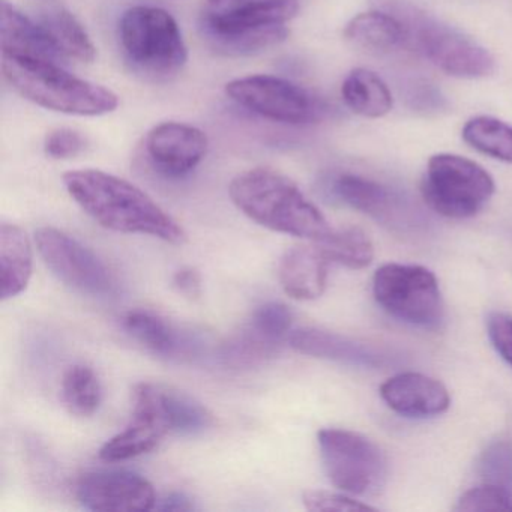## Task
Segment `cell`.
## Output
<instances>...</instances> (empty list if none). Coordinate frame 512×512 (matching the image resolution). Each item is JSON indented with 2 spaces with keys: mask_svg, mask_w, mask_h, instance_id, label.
Wrapping results in <instances>:
<instances>
[{
  "mask_svg": "<svg viewBox=\"0 0 512 512\" xmlns=\"http://www.w3.org/2000/svg\"><path fill=\"white\" fill-rule=\"evenodd\" d=\"M329 263H338L349 269H364L373 262L374 247L370 236L358 227L332 229L316 242Z\"/></svg>",
  "mask_w": 512,
  "mask_h": 512,
  "instance_id": "d4e9b609",
  "label": "cell"
},
{
  "mask_svg": "<svg viewBox=\"0 0 512 512\" xmlns=\"http://www.w3.org/2000/svg\"><path fill=\"white\" fill-rule=\"evenodd\" d=\"M344 38L358 49L379 55L406 46V32L400 20L379 8L353 17L344 28Z\"/></svg>",
  "mask_w": 512,
  "mask_h": 512,
  "instance_id": "7402d4cb",
  "label": "cell"
},
{
  "mask_svg": "<svg viewBox=\"0 0 512 512\" xmlns=\"http://www.w3.org/2000/svg\"><path fill=\"white\" fill-rule=\"evenodd\" d=\"M428 208L454 220L475 217L490 202L494 181L475 161L460 155L439 154L430 158L421 182Z\"/></svg>",
  "mask_w": 512,
  "mask_h": 512,
  "instance_id": "52a82bcc",
  "label": "cell"
},
{
  "mask_svg": "<svg viewBox=\"0 0 512 512\" xmlns=\"http://www.w3.org/2000/svg\"><path fill=\"white\" fill-rule=\"evenodd\" d=\"M62 401L71 415L88 418L103 401V388L95 371L85 364L71 365L62 377Z\"/></svg>",
  "mask_w": 512,
  "mask_h": 512,
  "instance_id": "484cf974",
  "label": "cell"
},
{
  "mask_svg": "<svg viewBox=\"0 0 512 512\" xmlns=\"http://www.w3.org/2000/svg\"><path fill=\"white\" fill-rule=\"evenodd\" d=\"M158 511L190 512L196 509L193 500L184 493H172L157 502Z\"/></svg>",
  "mask_w": 512,
  "mask_h": 512,
  "instance_id": "d590c367",
  "label": "cell"
},
{
  "mask_svg": "<svg viewBox=\"0 0 512 512\" xmlns=\"http://www.w3.org/2000/svg\"><path fill=\"white\" fill-rule=\"evenodd\" d=\"M2 53L64 64L37 20L17 10L7 0L0 7Z\"/></svg>",
  "mask_w": 512,
  "mask_h": 512,
  "instance_id": "d6986e66",
  "label": "cell"
},
{
  "mask_svg": "<svg viewBox=\"0 0 512 512\" xmlns=\"http://www.w3.org/2000/svg\"><path fill=\"white\" fill-rule=\"evenodd\" d=\"M377 304L400 322L419 328H436L443 319L439 281L430 269L419 265L388 263L373 278Z\"/></svg>",
  "mask_w": 512,
  "mask_h": 512,
  "instance_id": "9c48e42d",
  "label": "cell"
},
{
  "mask_svg": "<svg viewBox=\"0 0 512 512\" xmlns=\"http://www.w3.org/2000/svg\"><path fill=\"white\" fill-rule=\"evenodd\" d=\"M457 511H512V491L482 482L464 491L458 499Z\"/></svg>",
  "mask_w": 512,
  "mask_h": 512,
  "instance_id": "4dcf8cb0",
  "label": "cell"
},
{
  "mask_svg": "<svg viewBox=\"0 0 512 512\" xmlns=\"http://www.w3.org/2000/svg\"><path fill=\"white\" fill-rule=\"evenodd\" d=\"M77 499L83 508L101 512L151 511L158 502L148 479L124 470L86 473L77 484Z\"/></svg>",
  "mask_w": 512,
  "mask_h": 512,
  "instance_id": "5bb4252c",
  "label": "cell"
},
{
  "mask_svg": "<svg viewBox=\"0 0 512 512\" xmlns=\"http://www.w3.org/2000/svg\"><path fill=\"white\" fill-rule=\"evenodd\" d=\"M463 140L481 154L512 164V127L491 116H476L463 128Z\"/></svg>",
  "mask_w": 512,
  "mask_h": 512,
  "instance_id": "4316f807",
  "label": "cell"
},
{
  "mask_svg": "<svg viewBox=\"0 0 512 512\" xmlns=\"http://www.w3.org/2000/svg\"><path fill=\"white\" fill-rule=\"evenodd\" d=\"M341 97L344 104L362 118L379 119L391 112V91L377 76L367 68H356L344 79L341 86Z\"/></svg>",
  "mask_w": 512,
  "mask_h": 512,
  "instance_id": "603a6c76",
  "label": "cell"
},
{
  "mask_svg": "<svg viewBox=\"0 0 512 512\" xmlns=\"http://www.w3.org/2000/svg\"><path fill=\"white\" fill-rule=\"evenodd\" d=\"M326 475L334 487L350 496H377L388 481V458L364 434L343 428L317 433Z\"/></svg>",
  "mask_w": 512,
  "mask_h": 512,
  "instance_id": "ba28073f",
  "label": "cell"
},
{
  "mask_svg": "<svg viewBox=\"0 0 512 512\" xmlns=\"http://www.w3.org/2000/svg\"><path fill=\"white\" fill-rule=\"evenodd\" d=\"M37 22L49 37L62 61L91 64L97 58V47L85 26L68 8L47 4L38 11Z\"/></svg>",
  "mask_w": 512,
  "mask_h": 512,
  "instance_id": "ffe728a7",
  "label": "cell"
},
{
  "mask_svg": "<svg viewBox=\"0 0 512 512\" xmlns=\"http://www.w3.org/2000/svg\"><path fill=\"white\" fill-rule=\"evenodd\" d=\"M88 148V139L74 128H55L44 139V152L53 160L79 157Z\"/></svg>",
  "mask_w": 512,
  "mask_h": 512,
  "instance_id": "1f68e13d",
  "label": "cell"
},
{
  "mask_svg": "<svg viewBox=\"0 0 512 512\" xmlns=\"http://www.w3.org/2000/svg\"><path fill=\"white\" fill-rule=\"evenodd\" d=\"M487 331L496 352L512 367V316L491 313L487 319Z\"/></svg>",
  "mask_w": 512,
  "mask_h": 512,
  "instance_id": "836d02e7",
  "label": "cell"
},
{
  "mask_svg": "<svg viewBox=\"0 0 512 512\" xmlns=\"http://www.w3.org/2000/svg\"><path fill=\"white\" fill-rule=\"evenodd\" d=\"M172 431L164 409L161 386L139 383L134 389V410L125 430L104 443L100 458L110 463L131 460L154 451Z\"/></svg>",
  "mask_w": 512,
  "mask_h": 512,
  "instance_id": "7c38bea8",
  "label": "cell"
},
{
  "mask_svg": "<svg viewBox=\"0 0 512 512\" xmlns=\"http://www.w3.org/2000/svg\"><path fill=\"white\" fill-rule=\"evenodd\" d=\"M329 260L317 247H293L278 268L284 293L296 301H314L325 293Z\"/></svg>",
  "mask_w": 512,
  "mask_h": 512,
  "instance_id": "e0dca14e",
  "label": "cell"
},
{
  "mask_svg": "<svg viewBox=\"0 0 512 512\" xmlns=\"http://www.w3.org/2000/svg\"><path fill=\"white\" fill-rule=\"evenodd\" d=\"M389 409L406 418H433L449 409L451 397L442 382L421 373H400L380 386Z\"/></svg>",
  "mask_w": 512,
  "mask_h": 512,
  "instance_id": "2e32d148",
  "label": "cell"
},
{
  "mask_svg": "<svg viewBox=\"0 0 512 512\" xmlns=\"http://www.w3.org/2000/svg\"><path fill=\"white\" fill-rule=\"evenodd\" d=\"M305 508L308 511H373L367 503L361 500L353 499L347 493H335V491L326 490H308L302 496Z\"/></svg>",
  "mask_w": 512,
  "mask_h": 512,
  "instance_id": "d6a6232c",
  "label": "cell"
},
{
  "mask_svg": "<svg viewBox=\"0 0 512 512\" xmlns=\"http://www.w3.org/2000/svg\"><path fill=\"white\" fill-rule=\"evenodd\" d=\"M71 199L104 229L154 236L181 245L187 233L145 191L103 170H71L62 176Z\"/></svg>",
  "mask_w": 512,
  "mask_h": 512,
  "instance_id": "6da1fadb",
  "label": "cell"
},
{
  "mask_svg": "<svg viewBox=\"0 0 512 512\" xmlns=\"http://www.w3.org/2000/svg\"><path fill=\"white\" fill-rule=\"evenodd\" d=\"M205 131L184 122L155 125L145 139V154L155 172L166 178H182L193 172L208 154Z\"/></svg>",
  "mask_w": 512,
  "mask_h": 512,
  "instance_id": "9a60e30c",
  "label": "cell"
},
{
  "mask_svg": "<svg viewBox=\"0 0 512 512\" xmlns=\"http://www.w3.org/2000/svg\"><path fill=\"white\" fill-rule=\"evenodd\" d=\"M293 314L281 302H266L251 314L247 328L268 343L281 346L292 329Z\"/></svg>",
  "mask_w": 512,
  "mask_h": 512,
  "instance_id": "f1b7e54d",
  "label": "cell"
},
{
  "mask_svg": "<svg viewBox=\"0 0 512 512\" xmlns=\"http://www.w3.org/2000/svg\"><path fill=\"white\" fill-rule=\"evenodd\" d=\"M224 91L242 109L278 124H317L328 113V106L313 92L269 74L239 77L227 83Z\"/></svg>",
  "mask_w": 512,
  "mask_h": 512,
  "instance_id": "30bf717a",
  "label": "cell"
},
{
  "mask_svg": "<svg viewBox=\"0 0 512 512\" xmlns=\"http://www.w3.org/2000/svg\"><path fill=\"white\" fill-rule=\"evenodd\" d=\"M161 397L175 433L194 436L208 430L214 422L212 413L184 392L161 388Z\"/></svg>",
  "mask_w": 512,
  "mask_h": 512,
  "instance_id": "83f0119b",
  "label": "cell"
},
{
  "mask_svg": "<svg viewBox=\"0 0 512 512\" xmlns=\"http://www.w3.org/2000/svg\"><path fill=\"white\" fill-rule=\"evenodd\" d=\"M374 8L397 17L406 32V47L427 59L437 70L457 79L490 76L494 59L487 49L448 23L431 16L409 0H371Z\"/></svg>",
  "mask_w": 512,
  "mask_h": 512,
  "instance_id": "5b68a950",
  "label": "cell"
},
{
  "mask_svg": "<svg viewBox=\"0 0 512 512\" xmlns=\"http://www.w3.org/2000/svg\"><path fill=\"white\" fill-rule=\"evenodd\" d=\"M332 193L344 205L368 215L389 230L409 232L421 224V215L409 199L373 179L343 173L332 182Z\"/></svg>",
  "mask_w": 512,
  "mask_h": 512,
  "instance_id": "4fadbf2b",
  "label": "cell"
},
{
  "mask_svg": "<svg viewBox=\"0 0 512 512\" xmlns=\"http://www.w3.org/2000/svg\"><path fill=\"white\" fill-rule=\"evenodd\" d=\"M172 283L173 287L185 298L197 299L202 295V278H200L199 271L191 266H185L176 271Z\"/></svg>",
  "mask_w": 512,
  "mask_h": 512,
  "instance_id": "e575fe53",
  "label": "cell"
},
{
  "mask_svg": "<svg viewBox=\"0 0 512 512\" xmlns=\"http://www.w3.org/2000/svg\"><path fill=\"white\" fill-rule=\"evenodd\" d=\"M32 245L28 235L16 224L0 226V284L2 299L25 292L32 277Z\"/></svg>",
  "mask_w": 512,
  "mask_h": 512,
  "instance_id": "44dd1931",
  "label": "cell"
},
{
  "mask_svg": "<svg viewBox=\"0 0 512 512\" xmlns=\"http://www.w3.org/2000/svg\"><path fill=\"white\" fill-rule=\"evenodd\" d=\"M2 73L20 97L52 112L95 118L119 107L112 89L74 76L58 62L2 53Z\"/></svg>",
  "mask_w": 512,
  "mask_h": 512,
  "instance_id": "277c9868",
  "label": "cell"
},
{
  "mask_svg": "<svg viewBox=\"0 0 512 512\" xmlns=\"http://www.w3.org/2000/svg\"><path fill=\"white\" fill-rule=\"evenodd\" d=\"M299 7V0H203L200 31L220 55L253 56L287 40Z\"/></svg>",
  "mask_w": 512,
  "mask_h": 512,
  "instance_id": "7a4b0ae2",
  "label": "cell"
},
{
  "mask_svg": "<svg viewBox=\"0 0 512 512\" xmlns=\"http://www.w3.org/2000/svg\"><path fill=\"white\" fill-rule=\"evenodd\" d=\"M118 34L128 64L152 82L172 80L187 65L184 35L175 17L163 8H128L119 20Z\"/></svg>",
  "mask_w": 512,
  "mask_h": 512,
  "instance_id": "8992f818",
  "label": "cell"
},
{
  "mask_svg": "<svg viewBox=\"0 0 512 512\" xmlns=\"http://www.w3.org/2000/svg\"><path fill=\"white\" fill-rule=\"evenodd\" d=\"M478 473L485 484L512 491V442L496 439L488 443L478 461Z\"/></svg>",
  "mask_w": 512,
  "mask_h": 512,
  "instance_id": "f546056e",
  "label": "cell"
},
{
  "mask_svg": "<svg viewBox=\"0 0 512 512\" xmlns=\"http://www.w3.org/2000/svg\"><path fill=\"white\" fill-rule=\"evenodd\" d=\"M229 196L242 214L274 232L317 242L332 230L292 179L268 167L239 173L230 182Z\"/></svg>",
  "mask_w": 512,
  "mask_h": 512,
  "instance_id": "3957f363",
  "label": "cell"
},
{
  "mask_svg": "<svg viewBox=\"0 0 512 512\" xmlns=\"http://www.w3.org/2000/svg\"><path fill=\"white\" fill-rule=\"evenodd\" d=\"M289 344L302 355L329 359L355 367H379L383 362V356L374 352L371 347L322 329L304 328L293 331L289 337Z\"/></svg>",
  "mask_w": 512,
  "mask_h": 512,
  "instance_id": "ac0fdd59",
  "label": "cell"
},
{
  "mask_svg": "<svg viewBox=\"0 0 512 512\" xmlns=\"http://www.w3.org/2000/svg\"><path fill=\"white\" fill-rule=\"evenodd\" d=\"M122 326L134 340L139 341L146 349L158 356L173 358L179 355L182 347L185 346L170 323L152 311H128L122 317Z\"/></svg>",
  "mask_w": 512,
  "mask_h": 512,
  "instance_id": "cb8c5ba5",
  "label": "cell"
},
{
  "mask_svg": "<svg viewBox=\"0 0 512 512\" xmlns=\"http://www.w3.org/2000/svg\"><path fill=\"white\" fill-rule=\"evenodd\" d=\"M35 241L47 268L62 283L92 296H109L115 292V280L109 268L73 236L55 227H41L35 232Z\"/></svg>",
  "mask_w": 512,
  "mask_h": 512,
  "instance_id": "8fae6325",
  "label": "cell"
}]
</instances>
